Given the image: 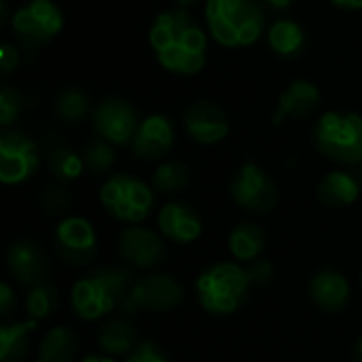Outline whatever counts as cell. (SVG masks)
Masks as SVG:
<instances>
[{"label": "cell", "instance_id": "obj_11", "mask_svg": "<svg viewBox=\"0 0 362 362\" xmlns=\"http://www.w3.org/2000/svg\"><path fill=\"white\" fill-rule=\"evenodd\" d=\"M182 301H185V288L176 278L165 274H148L132 284L123 305L142 312L163 314L176 310Z\"/></svg>", "mask_w": 362, "mask_h": 362}, {"label": "cell", "instance_id": "obj_27", "mask_svg": "<svg viewBox=\"0 0 362 362\" xmlns=\"http://www.w3.org/2000/svg\"><path fill=\"white\" fill-rule=\"evenodd\" d=\"M57 305H59V295H57V288L51 282L42 280V282L28 288L25 314H28L30 320H36V322L49 320L57 312Z\"/></svg>", "mask_w": 362, "mask_h": 362}, {"label": "cell", "instance_id": "obj_17", "mask_svg": "<svg viewBox=\"0 0 362 362\" xmlns=\"http://www.w3.org/2000/svg\"><path fill=\"white\" fill-rule=\"evenodd\" d=\"M6 269L23 286H34L47 278V259L32 240H15L6 248Z\"/></svg>", "mask_w": 362, "mask_h": 362}, {"label": "cell", "instance_id": "obj_2", "mask_svg": "<svg viewBox=\"0 0 362 362\" xmlns=\"http://www.w3.org/2000/svg\"><path fill=\"white\" fill-rule=\"evenodd\" d=\"M132 284V272L125 267H93L72 284L70 308L78 320L98 322L123 305Z\"/></svg>", "mask_w": 362, "mask_h": 362}, {"label": "cell", "instance_id": "obj_1", "mask_svg": "<svg viewBox=\"0 0 362 362\" xmlns=\"http://www.w3.org/2000/svg\"><path fill=\"white\" fill-rule=\"evenodd\" d=\"M148 42L157 62L174 74H197L206 66L208 38L185 8L159 13L148 30Z\"/></svg>", "mask_w": 362, "mask_h": 362}, {"label": "cell", "instance_id": "obj_32", "mask_svg": "<svg viewBox=\"0 0 362 362\" xmlns=\"http://www.w3.org/2000/svg\"><path fill=\"white\" fill-rule=\"evenodd\" d=\"M123 362H170V358H168V354L163 352V348L159 344H155L151 339H144L125 356Z\"/></svg>", "mask_w": 362, "mask_h": 362}, {"label": "cell", "instance_id": "obj_15", "mask_svg": "<svg viewBox=\"0 0 362 362\" xmlns=\"http://www.w3.org/2000/svg\"><path fill=\"white\" fill-rule=\"evenodd\" d=\"M157 229L163 235V240L178 246H189L202 238L204 221L191 204L172 199L163 204L161 210L157 212Z\"/></svg>", "mask_w": 362, "mask_h": 362}, {"label": "cell", "instance_id": "obj_30", "mask_svg": "<svg viewBox=\"0 0 362 362\" xmlns=\"http://www.w3.org/2000/svg\"><path fill=\"white\" fill-rule=\"evenodd\" d=\"M55 110H57V115H59L62 121H66V123H78L89 112V100H87V95L81 89L70 87V89H64L57 95Z\"/></svg>", "mask_w": 362, "mask_h": 362}, {"label": "cell", "instance_id": "obj_40", "mask_svg": "<svg viewBox=\"0 0 362 362\" xmlns=\"http://www.w3.org/2000/svg\"><path fill=\"white\" fill-rule=\"evenodd\" d=\"M178 4H182V6H189V4H193L195 0H176Z\"/></svg>", "mask_w": 362, "mask_h": 362}, {"label": "cell", "instance_id": "obj_35", "mask_svg": "<svg viewBox=\"0 0 362 362\" xmlns=\"http://www.w3.org/2000/svg\"><path fill=\"white\" fill-rule=\"evenodd\" d=\"M19 66V55H17V49H13L11 45H2L0 49V68L4 74H11L13 70H17Z\"/></svg>", "mask_w": 362, "mask_h": 362}, {"label": "cell", "instance_id": "obj_21", "mask_svg": "<svg viewBox=\"0 0 362 362\" xmlns=\"http://www.w3.org/2000/svg\"><path fill=\"white\" fill-rule=\"evenodd\" d=\"M267 246V235L263 227L255 221H240L233 225L227 238V248L238 263H255L261 259Z\"/></svg>", "mask_w": 362, "mask_h": 362}, {"label": "cell", "instance_id": "obj_19", "mask_svg": "<svg viewBox=\"0 0 362 362\" xmlns=\"http://www.w3.org/2000/svg\"><path fill=\"white\" fill-rule=\"evenodd\" d=\"M320 104V89L303 78L293 81L278 100V110L274 115V123L280 125L286 119H303L310 117Z\"/></svg>", "mask_w": 362, "mask_h": 362}, {"label": "cell", "instance_id": "obj_31", "mask_svg": "<svg viewBox=\"0 0 362 362\" xmlns=\"http://www.w3.org/2000/svg\"><path fill=\"white\" fill-rule=\"evenodd\" d=\"M21 93L11 87V85H4L0 89V125L2 127H8L11 123L17 121L19 112H21Z\"/></svg>", "mask_w": 362, "mask_h": 362}, {"label": "cell", "instance_id": "obj_7", "mask_svg": "<svg viewBox=\"0 0 362 362\" xmlns=\"http://www.w3.org/2000/svg\"><path fill=\"white\" fill-rule=\"evenodd\" d=\"M64 28V15L53 0H28L11 15L15 38L28 49L49 45Z\"/></svg>", "mask_w": 362, "mask_h": 362}, {"label": "cell", "instance_id": "obj_13", "mask_svg": "<svg viewBox=\"0 0 362 362\" xmlns=\"http://www.w3.org/2000/svg\"><path fill=\"white\" fill-rule=\"evenodd\" d=\"M117 252L125 265L140 269V272H148V269L163 265L168 257L163 235L140 225H129L119 233Z\"/></svg>", "mask_w": 362, "mask_h": 362}, {"label": "cell", "instance_id": "obj_38", "mask_svg": "<svg viewBox=\"0 0 362 362\" xmlns=\"http://www.w3.org/2000/svg\"><path fill=\"white\" fill-rule=\"evenodd\" d=\"M81 362H117L112 356H106V354H89L85 356Z\"/></svg>", "mask_w": 362, "mask_h": 362}, {"label": "cell", "instance_id": "obj_22", "mask_svg": "<svg viewBox=\"0 0 362 362\" xmlns=\"http://www.w3.org/2000/svg\"><path fill=\"white\" fill-rule=\"evenodd\" d=\"M316 195L329 208H348L361 197V180L350 172L333 170L320 180Z\"/></svg>", "mask_w": 362, "mask_h": 362}, {"label": "cell", "instance_id": "obj_29", "mask_svg": "<svg viewBox=\"0 0 362 362\" xmlns=\"http://www.w3.org/2000/svg\"><path fill=\"white\" fill-rule=\"evenodd\" d=\"M83 161H85V168L100 176V174H106L112 170L115 161H117V155H115V144H110L108 140L104 138H93L87 142L85 151H83Z\"/></svg>", "mask_w": 362, "mask_h": 362}, {"label": "cell", "instance_id": "obj_37", "mask_svg": "<svg viewBox=\"0 0 362 362\" xmlns=\"http://www.w3.org/2000/svg\"><path fill=\"white\" fill-rule=\"evenodd\" d=\"M272 8H276V11H286L291 4H293V0H265Z\"/></svg>", "mask_w": 362, "mask_h": 362}, {"label": "cell", "instance_id": "obj_33", "mask_svg": "<svg viewBox=\"0 0 362 362\" xmlns=\"http://www.w3.org/2000/svg\"><path fill=\"white\" fill-rule=\"evenodd\" d=\"M246 269H248V276H250L252 284L263 286V284H269L274 280V265L267 259H259V261L250 263Z\"/></svg>", "mask_w": 362, "mask_h": 362}, {"label": "cell", "instance_id": "obj_25", "mask_svg": "<svg viewBox=\"0 0 362 362\" xmlns=\"http://www.w3.org/2000/svg\"><path fill=\"white\" fill-rule=\"evenodd\" d=\"M267 40L274 53L282 57H295L303 51L305 45V32L303 28L293 19H278L272 23L267 32Z\"/></svg>", "mask_w": 362, "mask_h": 362}, {"label": "cell", "instance_id": "obj_36", "mask_svg": "<svg viewBox=\"0 0 362 362\" xmlns=\"http://www.w3.org/2000/svg\"><path fill=\"white\" fill-rule=\"evenodd\" d=\"M335 6L346 8V11H358L362 8V0H331Z\"/></svg>", "mask_w": 362, "mask_h": 362}, {"label": "cell", "instance_id": "obj_3", "mask_svg": "<svg viewBox=\"0 0 362 362\" xmlns=\"http://www.w3.org/2000/svg\"><path fill=\"white\" fill-rule=\"evenodd\" d=\"M252 280L248 269L238 261H218L195 280V299L210 316H231L248 299Z\"/></svg>", "mask_w": 362, "mask_h": 362}, {"label": "cell", "instance_id": "obj_4", "mask_svg": "<svg viewBox=\"0 0 362 362\" xmlns=\"http://www.w3.org/2000/svg\"><path fill=\"white\" fill-rule=\"evenodd\" d=\"M206 21L212 38L223 47H248L265 30V8L259 0H208Z\"/></svg>", "mask_w": 362, "mask_h": 362}, {"label": "cell", "instance_id": "obj_16", "mask_svg": "<svg viewBox=\"0 0 362 362\" xmlns=\"http://www.w3.org/2000/svg\"><path fill=\"white\" fill-rule=\"evenodd\" d=\"M174 125L165 115H148L140 121V127L132 140V153L142 161H159L174 146Z\"/></svg>", "mask_w": 362, "mask_h": 362}, {"label": "cell", "instance_id": "obj_41", "mask_svg": "<svg viewBox=\"0 0 362 362\" xmlns=\"http://www.w3.org/2000/svg\"><path fill=\"white\" fill-rule=\"evenodd\" d=\"M361 286H362V269H361Z\"/></svg>", "mask_w": 362, "mask_h": 362}, {"label": "cell", "instance_id": "obj_10", "mask_svg": "<svg viewBox=\"0 0 362 362\" xmlns=\"http://www.w3.org/2000/svg\"><path fill=\"white\" fill-rule=\"evenodd\" d=\"M40 168L36 142L17 129H6L0 136V180L6 187L28 182Z\"/></svg>", "mask_w": 362, "mask_h": 362}, {"label": "cell", "instance_id": "obj_26", "mask_svg": "<svg viewBox=\"0 0 362 362\" xmlns=\"http://www.w3.org/2000/svg\"><path fill=\"white\" fill-rule=\"evenodd\" d=\"M191 182V170L182 161H163L151 176V187L161 195H176Z\"/></svg>", "mask_w": 362, "mask_h": 362}, {"label": "cell", "instance_id": "obj_28", "mask_svg": "<svg viewBox=\"0 0 362 362\" xmlns=\"http://www.w3.org/2000/svg\"><path fill=\"white\" fill-rule=\"evenodd\" d=\"M49 172L55 180L59 182H72L76 178H81L83 170L85 168V161H83V155H78L74 148H68V146H57L51 151L49 155Z\"/></svg>", "mask_w": 362, "mask_h": 362}, {"label": "cell", "instance_id": "obj_14", "mask_svg": "<svg viewBox=\"0 0 362 362\" xmlns=\"http://www.w3.org/2000/svg\"><path fill=\"white\" fill-rule=\"evenodd\" d=\"M187 136L204 146L223 142L229 136V117L212 100H197L185 110Z\"/></svg>", "mask_w": 362, "mask_h": 362}, {"label": "cell", "instance_id": "obj_20", "mask_svg": "<svg viewBox=\"0 0 362 362\" xmlns=\"http://www.w3.org/2000/svg\"><path fill=\"white\" fill-rule=\"evenodd\" d=\"M95 344L102 354L117 358V356H127L140 341L134 322L119 316V318H108L98 327Z\"/></svg>", "mask_w": 362, "mask_h": 362}, {"label": "cell", "instance_id": "obj_34", "mask_svg": "<svg viewBox=\"0 0 362 362\" xmlns=\"http://www.w3.org/2000/svg\"><path fill=\"white\" fill-rule=\"evenodd\" d=\"M15 310H17V295L8 282H2L0 284V316L8 318L15 314Z\"/></svg>", "mask_w": 362, "mask_h": 362}, {"label": "cell", "instance_id": "obj_23", "mask_svg": "<svg viewBox=\"0 0 362 362\" xmlns=\"http://www.w3.org/2000/svg\"><path fill=\"white\" fill-rule=\"evenodd\" d=\"M36 320L2 322L0 325V362H23L30 354V339L36 331Z\"/></svg>", "mask_w": 362, "mask_h": 362}, {"label": "cell", "instance_id": "obj_5", "mask_svg": "<svg viewBox=\"0 0 362 362\" xmlns=\"http://www.w3.org/2000/svg\"><path fill=\"white\" fill-rule=\"evenodd\" d=\"M316 148L335 163H362V117L346 110L325 112L314 127Z\"/></svg>", "mask_w": 362, "mask_h": 362}, {"label": "cell", "instance_id": "obj_39", "mask_svg": "<svg viewBox=\"0 0 362 362\" xmlns=\"http://www.w3.org/2000/svg\"><path fill=\"white\" fill-rule=\"evenodd\" d=\"M354 362H362V335L356 339V346H354Z\"/></svg>", "mask_w": 362, "mask_h": 362}, {"label": "cell", "instance_id": "obj_9", "mask_svg": "<svg viewBox=\"0 0 362 362\" xmlns=\"http://www.w3.org/2000/svg\"><path fill=\"white\" fill-rule=\"evenodd\" d=\"M57 257L72 267H85L98 257V231L85 216H64L53 233Z\"/></svg>", "mask_w": 362, "mask_h": 362}, {"label": "cell", "instance_id": "obj_12", "mask_svg": "<svg viewBox=\"0 0 362 362\" xmlns=\"http://www.w3.org/2000/svg\"><path fill=\"white\" fill-rule=\"evenodd\" d=\"M91 123L98 138H104L115 146H125L132 144L140 127V117L129 100L112 95L95 106L91 115Z\"/></svg>", "mask_w": 362, "mask_h": 362}, {"label": "cell", "instance_id": "obj_6", "mask_svg": "<svg viewBox=\"0 0 362 362\" xmlns=\"http://www.w3.org/2000/svg\"><path fill=\"white\" fill-rule=\"evenodd\" d=\"M153 191L151 185L132 174H112L100 187V204L115 221L140 225L155 206Z\"/></svg>", "mask_w": 362, "mask_h": 362}, {"label": "cell", "instance_id": "obj_8", "mask_svg": "<svg viewBox=\"0 0 362 362\" xmlns=\"http://www.w3.org/2000/svg\"><path fill=\"white\" fill-rule=\"evenodd\" d=\"M229 195L242 210L250 214H267L278 204V185L259 163L246 161L235 170L229 182Z\"/></svg>", "mask_w": 362, "mask_h": 362}, {"label": "cell", "instance_id": "obj_24", "mask_svg": "<svg viewBox=\"0 0 362 362\" xmlns=\"http://www.w3.org/2000/svg\"><path fill=\"white\" fill-rule=\"evenodd\" d=\"M78 352V337L68 327H53L38 346L36 362H72Z\"/></svg>", "mask_w": 362, "mask_h": 362}, {"label": "cell", "instance_id": "obj_18", "mask_svg": "<svg viewBox=\"0 0 362 362\" xmlns=\"http://www.w3.org/2000/svg\"><path fill=\"white\" fill-rule=\"evenodd\" d=\"M310 297L325 314H339L352 297L350 280L337 269H322L310 280Z\"/></svg>", "mask_w": 362, "mask_h": 362}]
</instances>
